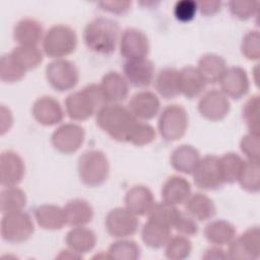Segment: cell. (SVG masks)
<instances>
[{"instance_id": "40", "label": "cell", "mask_w": 260, "mask_h": 260, "mask_svg": "<svg viewBox=\"0 0 260 260\" xmlns=\"http://www.w3.org/2000/svg\"><path fill=\"white\" fill-rule=\"evenodd\" d=\"M180 211L181 210H179L177 206L169 204L165 201H161V202L154 203L153 207L151 208L147 216L148 218L158 221L162 224H166L172 229Z\"/></svg>"}, {"instance_id": "18", "label": "cell", "mask_w": 260, "mask_h": 260, "mask_svg": "<svg viewBox=\"0 0 260 260\" xmlns=\"http://www.w3.org/2000/svg\"><path fill=\"white\" fill-rule=\"evenodd\" d=\"M31 113L35 120L43 126L57 125L64 118V112L60 103L49 95H44L36 100Z\"/></svg>"}, {"instance_id": "14", "label": "cell", "mask_w": 260, "mask_h": 260, "mask_svg": "<svg viewBox=\"0 0 260 260\" xmlns=\"http://www.w3.org/2000/svg\"><path fill=\"white\" fill-rule=\"evenodd\" d=\"M119 46L121 55L127 60L146 58L150 48L147 36L135 27H129L123 31Z\"/></svg>"}, {"instance_id": "5", "label": "cell", "mask_w": 260, "mask_h": 260, "mask_svg": "<svg viewBox=\"0 0 260 260\" xmlns=\"http://www.w3.org/2000/svg\"><path fill=\"white\" fill-rule=\"evenodd\" d=\"M42 46L48 57L62 59L75 51L77 36L72 27L66 24H56L46 31Z\"/></svg>"}, {"instance_id": "25", "label": "cell", "mask_w": 260, "mask_h": 260, "mask_svg": "<svg viewBox=\"0 0 260 260\" xmlns=\"http://www.w3.org/2000/svg\"><path fill=\"white\" fill-rule=\"evenodd\" d=\"M200 159L199 151L189 144H182L175 148L170 157L172 167L177 172L187 175H192Z\"/></svg>"}, {"instance_id": "16", "label": "cell", "mask_w": 260, "mask_h": 260, "mask_svg": "<svg viewBox=\"0 0 260 260\" xmlns=\"http://www.w3.org/2000/svg\"><path fill=\"white\" fill-rule=\"evenodd\" d=\"M24 164L13 150L2 151L0 155V181L3 187L17 186L24 176Z\"/></svg>"}, {"instance_id": "22", "label": "cell", "mask_w": 260, "mask_h": 260, "mask_svg": "<svg viewBox=\"0 0 260 260\" xmlns=\"http://www.w3.org/2000/svg\"><path fill=\"white\" fill-rule=\"evenodd\" d=\"M160 194L162 201L175 206L181 205L190 197L191 185L185 178L174 175L165 181Z\"/></svg>"}, {"instance_id": "8", "label": "cell", "mask_w": 260, "mask_h": 260, "mask_svg": "<svg viewBox=\"0 0 260 260\" xmlns=\"http://www.w3.org/2000/svg\"><path fill=\"white\" fill-rule=\"evenodd\" d=\"M48 83L57 91H67L76 86L79 72L75 64L66 59H56L46 67Z\"/></svg>"}, {"instance_id": "28", "label": "cell", "mask_w": 260, "mask_h": 260, "mask_svg": "<svg viewBox=\"0 0 260 260\" xmlns=\"http://www.w3.org/2000/svg\"><path fill=\"white\" fill-rule=\"evenodd\" d=\"M35 218L42 229L49 231L60 230L66 224L63 208L54 204L38 206L35 210Z\"/></svg>"}, {"instance_id": "33", "label": "cell", "mask_w": 260, "mask_h": 260, "mask_svg": "<svg viewBox=\"0 0 260 260\" xmlns=\"http://www.w3.org/2000/svg\"><path fill=\"white\" fill-rule=\"evenodd\" d=\"M155 89L166 100L179 95V70L173 67L161 69L155 78Z\"/></svg>"}, {"instance_id": "38", "label": "cell", "mask_w": 260, "mask_h": 260, "mask_svg": "<svg viewBox=\"0 0 260 260\" xmlns=\"http://www.w3.org/2000/svg\"><path fill=\"white\" fill-rule=\"evenodd\" d=\"M165 247L166 257L172 260L186 259L189 257L192 251L191 241L188 239V237L182 235L171 237Z\"/></svg>"}, {"instance_id": "1", "label": "cell", "mask_w": 260, "mask_h": 260, "mask_svg": "<svg viewBox=\"0 0 260 260\" xmlns=\"http://www.w3.org/2000/svg\"><path fill=\"white\" fill-rule=\"evenodd\" d=\"M120 27L117 21L108 17H96L84 27L83 41L85 46L100 55L112 54L118 45Z\"/></svg>"}, {"instance_id": "2", "label": "cell", "mask_w": 260, "mask_h": 260, "mask_svg": "<svg viewBox=\"0 0 260 260\" xmlns=\"http://www.w3.org/2000/svg\"><path fill=\"white\" fill-rule=\"evenodd\" d=\"M108 104L101 85L91 83L70 93L65 100V110L70 119L85 121Z\"/></svg>"}, {"instance_id": "49", "label": "cell", "mask_w": 260, "mask_h": 260, "mask_svg": "<svg viewBox=\"0 0 260 260\" xmlns=\"http://www.w3.org/2000/svg\"><path fill=\"white\" fill-rule=\"evenodd\" d=\"M104 11L114 14H124L131 6L130 1H102L99 3Z\"/></svg>"}, {"instance_id": "39", "label": "cell", "mask_w": 260, "mask_h": 260, "mask_svg": "<svg viewBox=\"0 0 260 260\" xmlns=\"http://www.w3.org/2000/svg\"><path fill=\"white\" fill-rule=\"evenodd\" d=\"M111 259L136 260L140 257V247L131 240H118L109 247L108 251Z\"/></svg>"}, {"instance_id": "53", "label": "cell", "mask_w": 260, "mask_h": 260, "mask_svg": "<svg viewBox=\"0 0 260 260\" xmlns=\"http://www.w3.org/2000/svg\"><path fill=\"white\" fill-rule=\"evenodd\" d=\"M58 259H79V258H82V255L72 251V250H64V251H61L60 255L57 256Z\"/></svg>"}, {"instance_id": "12", "label": "cell", "mask_w": 260, "mask_h": 260, "mask_svg": "<svg viewBox=\"0 0 260 260\" xmlns=\"http://www.w3.org/2000/svg\"><path fill=\"white\" fill-rule=\"evenodd\" d=\"M259 228L253 226L245 231L240 237L235 238L229 244L228 258L233 259H257L260 255Z\"/></svg>"}, {"instance_id": "43", "label": "cell", "mask_w": 260, "mask_h": 260, "mask_svg": "<svg viewBox=\"0 0 260 260\" xmlns=\"http://www.w3.org/2000/svg\"><path fill=\"white\" fill-rule=\"evenodd\" d=\"M155 138V130L148 123L137 121L133 129L130 132L127 142L136 145L143 146L152 142Z\"/></svg>"}, {"instance_id": "20", "label": "cell", "mask_w": 260, "mask_h": 260, "mask_svg": "<svg viewBox=\"0 0 260 260\" xmlns=\"http://www.w3.org/2000/svg\"><path fill=\"white\" fill-rule=\"evenodd\" d=\"M44 36L42 23L34 18H22L13 27V38L18 46L38 47Z\"/></svg>"}, {"instance_id": "26", "label": "cell", "mask_w": 260, "mask_h": 260, "mask_svg": "<svg viewBox=\"0 0 260 260\" xmlns=\"http://www.w3.org/2000/svg\"><path fill=\"white\" fill-rule=\"evenodd\" d=\"M66 224L70 226H84L93 217V208L84 199H72L63 207Z\"/></svg>"}, {"instance_id": "21", "label": "cell", "mask_w": 260, "mask_h": 260, "mask_svg": "<svg viewBox=\"0 0 260 260\" xmlns=\"http://www.w3.org/2000/svg\"><path fill=\"white\" fill-rule=\"evenodd\" d=\"M124 200L125 207L137 216L147 215L155 203L152 192L143 185H135L130 188Z\"/></svg>"}, {"instance_id": "37", "label": "cell", "mask_w": 260, "mask_h": 260, "mask_svg": "<svg viewBox=\"0 0 260 260\" xmlns=\"http://www.w3.org/2000/svg\"><path fill=\"white\" fill-rule=\"evenodd\" d=\"M240 186L247 192L257 193L260 190L259 161L245 160L244 167L238 178Z\"/></svg>"}, {"instance_id": "27", "label": "cell", "mask_w": 260, "mask_h": 260, "mask_svg": "<svg viewBox=\"0 0 260 260\" xmlns=\"http://www.w3.org/2000/svg\"><path fill=\"white\" fill-rule=\"evenodd\" d=\"M172 237V229L166 224L148 218L141 231L143 243L152 249H160Z\"/></svg>"}, {"instance_id": "6", "label": "cell", "mask_w": 260, "mask_h": 260, "mask_svg": "<svg viewBox=\"0 0 260 260\" xmlns=\"http://www.w3.org/2000/svg\"><path fill=\"white\" fill-rule=\"evenodd\" d=\"M157 128L160 136L167 141L181 139L188 128V114L181 105H169L160 113Z\"/></svg>"}, {"instance_id": "3", "label": "cell", "mask_w": 260, "mask_h": 260, "mask_svg": "<svg viewBox=\"0 0 260 260\" xmlns=\"http://www.w3.org/2000/svg\"><path fill=\"white\" fill-rule=\"evenodd\" d=\"M137 119L128 108L119 104H108L96 113V125L111 138L127 142Z\"/></svg>"}, {"instance_id": "15", "label": "cell", "mask_w": 260, "mask_h": 260, "mask_svg": "<svg viewBox=\"0 0 260 260\" xmlns=\"http://www.w3.org/2000/svg\"><path fill=\"white\" fill-rule=\"evenodd\" d=\"M123 72L128 83L135 87L145 88L152 83L155 68L149 59L138 58L127 60L123 66Z\"/></svg>"}, {"instance_id": "44", "label": "cell", "mask_w": 260, "mask_h": 260, "mask_svg": "<svg viewBox=\"0 0 260 260\" xmlns=\"http://www.w3.org/2000/svg\"><path fill=\"white\" fill-rule=\"evenodd\" d=\"M241 52L248 60H258L260 57V37L258 30H251L245 35L241 44Z\"/></svg>"}, {"instance_id": "42", "label": "cell", "mask_w": 260, "mask_h": 260, "mask_svg": "<svg viewBox=\"0 0 260 260\" xmlns=\"http://www.w3.org/2000/svg\"><path fill=\"white\" fill-rule=\"evenodd\" d=\"M243 119L249 129V132L254 134H259L260 124H259V95H252L244 105Z\"/></svg>"}, {"instance_id": "32", "label": "cell", "mask_w": 260, "mask_h": 260, "mask_svg": "<svg viewBox=\"0 0 260 260\" xmlns=\"http://www.w3.org/2000/svg\"><path fill=\"white\" fill-rule=\"evenodd\" d=\"M204 236L209 243L215 246L229 245L236 238V229L231 222L217 219L205 226Z\"/></svg>"}, {"instance_id": "47", "label": "cell", "mask_w": 260, "mask_h": 260, "mask_svg": "<svg viewBox=\"0 0 260 260\" xmlns=\"http://www.w3.org/2000/svg\"><path fill=\"white\" fill-rule=\"evenodd\" d=\"M173 228L182 236L192 237L198 233V224L196 219H194L187 212L184 213L180 211Z\"/></svg>"}, {"instance_id": "13", "label": "cell", "mask_w": 260, "mask_h": 260, "mask_svg": "<svg viewBox=\"0 0 260 260\" xmlns=\"http://www.w3.org/2000/svg\"><path fill=\"white\" fill-rule=\"evenodd\" d=\"M198 112L208 121L216 122L226 117L231 104L229 98L218 89L206 91L198 101Z\"/></svg>"}, {"instance_id": "45", "label": "cell", "mask_w": 260, "mask_h": 260, "mask_svg": "<svg viewBox=\"0 0 260 260\" xmlns=\"http://www.w3.org/2000/svg\"><path fill=\"white\" fill-rule=\"evenodd\" d=\"M257 1H247V0H233L229 2V8L231 13L242 20H246L257 14L258 12Z\"/></svg>"}, {"instance_id": "10", "label": "cell", "mask_w": 260, "mask_h": 260, "mask_svg": "<svg viewBox=\"0 0 260 260\" xmlns=\"http://www.w3.org/2000/svg\"><path fill=\"white\" fill-rule=\"evenodd\" d=\"M107 233L114 238L124 239L134 235L139 226L137 215L126 207H116L109 211L105 219Z\"/></svg>"}, {"instance_id": "19", "label": "cell", "mask_w": 260, "mask_h": 260, "mask_svg": "<svg viewBox=\"0 0 260 260\" xmlns=\"http://www.w3.org/2000/svg\"><path fill=\"white\" fill-rule=\"evenodd\" d=\"M127 108L138 121H148L158 114L160 102L153 92L142 90L132 95Z\"/></svg>"}, {"instance_id": "30", "label": "cell", "mask_w": 260, "mask_h": 260, "mask_svg": "<svg viewBox=\"0 0 260 260\" xmlns=\"http://www.w3.org/2000/svg\"><path fill=\"white\" fill-rule=\"evenodd\" d=\"M186 212L194 219L204 221L212 218L216 212L213 201L202 193L191 194L185 202Z\"/></svg>"}, {"instance_id": "9", "label": "cell", "mask_w": 260, "mask_h": 260, "mask_svg": "<svg viewBox=\"0 0 260 260\" xmlns=\"http://www.w3.org/2000/svg\"><path fill=\"white\" fill-rule=\"evenodd\" d=\"M192 176L195 185L202 190H217L225 184L220 171L219 157L212 154L201 157Z\"/></svg>"}, {"instance_id": "29", "label": "cell", "mask_w": 260, "mask_h": 260, "mask_svg": "<svg viewBox=\"0 0 260 260\" xmlns=\"http://www.w3.org/2000/svg\"><path fill=\"white\" fill-rule=\"evenodd\" d=\"M197 69L205 79L206 83H217L222 77L226 70V63L221 56L213 53H208L203 56L198 61Z\"/></svg>"}, {"instance_id": "31", "label": "cell", "mask_w": 260, "mask_h": 260, "mask_svg": "<svg viewBox=\"0 0 260 260\" xmlns=\"http://www.w3.org/2000/svg\"><path fill=\"white\" fill-rule=\"evenodd\" d=\"M68 248L80 255L93 249L96 243V236L93 231L85 226H75L66 235Z\"/></svg>"}, {"instance_id": "4", "label": "cell", "mask_w": 260, "mask_h": 260, "mask_svg": "<svg viewBox=\"0 0 260 260\" xmlns=\"http://www.w3.org/2000/svg\"><path fill=\"white\" fill-rule=\"evenodd\" d=\"M78 176L87 187L103 185L110 174V164L106 154L98 149L84 151L78 158Z\"/></svg>"}, {"instance_id": "36", "label": "cell", "mask_w": 260, "mask_h": 260, "mask_svg": "<svg viewBox=\"0 0 260 260\" xmlns=\"http://www.w3.org/2000/svg\"><path fill=\"white\" fill-rule=\"evenodd\" d=\"M245 160L235 152L224 153L219 157V166L224 183L233 184L238 181Z\"/></svg>"}, {"instance_id": "41", "label": "cell", "mask_w": 260, "mask_h": 260, "mask_svg": "<svg viewBox=\"0 0 260 260\" xmlns=\"http://www.w3.org/2000/svg\"><path fill=\"white\" fill-rule=\"evenodd\" d=\"M24 71L10 56V54L2 55L0 59V79L6 83L17 82L23 78Z\"/></svg>"}, {"instance_id": "11", "label": "cell", "mask_w": 260, "mask_h": 260, "mask_svg": "<svg viewBox=\"0 0 260 260\" xmlns=\"http://www.w3.org/2000/svg\"><path fill=\"white\" fill-rule=\"evenodd\" d=\"M85 138L84 129L74 123H66L59 126L51 136V142L55 149L64 154L77 151Z\"/></svg>"}, {"instance_id": "24", "label": "cell", "mask_w": 260, "mask_h": 260, "mask_svg": "<svg viewBox=\"0 0 260 260\" xmlns=\"http://www.w3.org/2000/svg\"><path fill=\"white\" fill-rule=\"evenodd\" d=\"M207 83L197 67L185 66L179 70L180 94L188 99L198 96L203 92Z\"/></svg>"}, {"instance_id": "50", "label": "cell", "mask_w": 260, "mask_h": 260, "mask_svg": "<svg viewBox=\"0 0 260 260\" xmlns=\"http://www.w3.org/2000/svg\"><path fill=\"white\" fill-rule=\"evenodd\" d=\"M198 8L200 9L201 14L210 16L217 13L220 10L221 2L220 1H201L197 3Z\"/></svg>"}, {"instance_id": "23", "label": "cell", "mask_w": 260, "mask_h": 260, "mask_svg": "<svg viewBox=\"0 0 260 260\" xmlns=\"http://www.w3.org/2000/svg\"><path fill=\"white\" fill-rule=\"evenodd\" d=\"M100 85L109 104H118L124 101L129 92L128 81L122 74L116 71L106 73Z\"/></svg>"}, {"instance_id": "46", "label": "cell", "mask_w": 260, "mask_h": 260, "mask_svg": "<svg viewBox=\"0 0 260 260\" xmlns=\"http://www.w3.org/2000/svg\"><path fill=\"white\" fill-rule=\"evenodd\" d=\"M240 148L247 160L259 161V134L248 132L241 139Z\"/></svg>"}, {"instance_id": "48", "label": "cell", "mask_w": 260, "mask_h": 260, "mask_svg": "<svg viewBox=\"0 0 260 260\" xmlns=\"http://www.w3.org/2000/svg\"><path fill=\"white\" fill-rule=\"evenodd\" d=\"M198 9L197 2L192 0H182L176 2L174 6V15L181 22H188L195 17Z\"/></svg>"}, {"instance_id": "7", "label": "cell", "mask_w": 260, "mask_h": 260, "mask_svg": "<svg viewBox=\"0 0 260 260\" xmlns=\"http://www.w3.org/2000/svg\"><path fill=\"white\" fill-rule=\"evenodd\" d=\"M0 232L4 241L19 244L30 238L35 232V225L29 214L21 210L3 214Z\"/></svg>"}, {"instance_id": "51", "label": "cell", "mask_w": 260, "mask_h": 260, "mask_svg": "<svg viewBox=\"0 0 260 260\" xmlns=\"http://www.w3.org/2000/svg\"><path fill=\"white\" fill-rule=\"evenodd\" d=\"M1 135H4L5 132L9 131L12 126L13 118L9 109H7L4 105H1Z\"/></svg>"}, {"instance_id": "35", "label": "cell", "mask_w": 260, "mask_h": 260, "mask_svg": "<svg viewBox=\"0 0 260 260\" xmlns=\"http://www.w3.org/2000/svg\"><path fill=\"white\" fill-rule=\"evenodd\" d=\"M9 54L24 71L37 68L43 61V53L38 47L17 46Z\"/></svg>"}, {"instance_id": "17", "label": "cell", "mask_w": 260, "mask_h": 260, "mask_svg": "<svg viewBox=\"0 0 260 260\" xmlns=\"http://www.w3.org/2000/svg\"><path fill=\"white\" fill-rule=\"evenodd\" d=\"M220 91L228 98L239 100L247 94L250 82L246 71L238 66L226 68L219 80Z\"/></svg>"}, {"instance_id": "34", "label": "cell", "mask_w": 260, "mask_h": 260, "mask_svg": "<svg viewBox=\"0 0 260 260\" xmlns=\"http://www.w3.org/2000/svg\"><path fill=\"white\" fill-rule=\"evenodd\" d=\"M26 205L25 193L16 186L5 187L0 193V209L2 214L21 211Z\"/></svg>"}, {"instance_id": "52", "label": "cell", "mask_w": 260, "mask_h": 260, "mask_svg": "<svg viewBox=\"0 0 260 260\" xmlns=\"http://www.w3.org/2000/svg\"><path fill=\"white\" fill-rule=\"evenodd\" d=\"M203 259H207V260H212V259H225L228 258L226 253L224 252L223 249H221L219 246H215V247H210L205 251V254L202 256Z\"/></svg>"}]
</instances>
